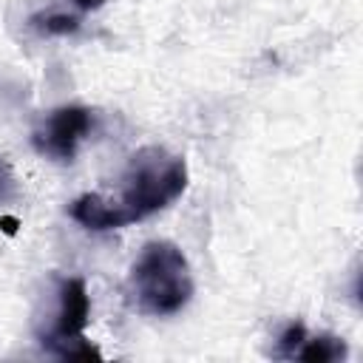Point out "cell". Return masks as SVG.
<instances>
[{
	"instance_id": "obj_1",
	"label": "cell",
	"mask_w": 363,
	"mask_h": 363,
	"mask_svg": "<svg viewBox=\"0 0 363 363\" xmlns=\"http://www.w3.org/2000/svg\"><path fill=\"white\" fill-rule=\"evenodd\" d=\"M187 187V164L182 156L164 147H142L128 159L122 173L119 199H105L99 193H85L74 199L71 218L88 230H116L142 221L170 201H176Z\"/></svg>"
},
{
	"instance_id": "obj_2",
	"label": "cell",
	"mask_w": 363,
	"mask_h": 363,
	"mask_svg": "<svg viewBox=\"0 0 363 363\" xmlns=\"http://www.w3.org/2000/svg\"><path fill=\"white\" fill-rule=\"evenodd\" d=\"M130 295L145 315H173L193 295V275L173 241H150L130 267Z\"/></svg>"
},
{
	"instance_id": "obj_3",
	"label": "cell",
	"mask_w": 363,
	"mask_h": 363,
	"mask_svg": "<svg viewBox=\"0 0 363 363\" xmlns=\"http://www.w3.org/2000/svg\"><path fill=\"white\" fill-rule=\"evenodd\" d=\"M91 318V298L82 278H60L57 281V309L45 332H40L43 349L60 357H102L96 346H91L82 335Z\"/></svg>"
},
{
	"instance_id": "obj_4",
	"label": "cell",
	"mask_w": 363,
	"mask_h": 363,
	"mask_svg": "<svg viewBox=\"0 0 363 363\" xmlns=\"http://www.w3.org/2000/svg\"><path fill=\"white\" fill-rule=\"evenodd\" d=\"M94 125V113L82 105H62L48 113V119L34 130V147L43 156H51L57 162H71L77 153V145L85 139V133Z\"/></svg>"
},
{
	"instance_id": "obj_5",
	"label": "cell",
	"mask_w": 363,
	"mask_h": 363,
	"mask_svg": "<svg viewBox=\"0 0 363 363\" xmlns=\"http://www.w3.org/2000/svg\"><path fill=\"white\" fill-rule=\"evenodd\" d=\"M346 343L335 335H306L298 340L292 360H306V363H335L346 357Z\"/></svg>"
},
{
	"instance_id": "obj_6",
	"label": "cell",
	"mask_w": 363,
	"mask_h": 363,
	"mask_svg": "<svg viewBox=\"0 0 363 363\" xmlns=\"http://www.w3.org/2000/svg\"><path fill=\"white\" fill-rule=\"evenodd\" d=\"M31 28L37 34H71L79 28V20L71 14H60V11H48V14H34L31 17Z\"/></svg>"
},
{
	"instance_id": "obj_7",
	"label": "cell",
	"mask_w": 363,
	"mask_h": 363,
	"mask_svg": "<svg viewBox=\"0 0 363 363\" xmlns=\"http://www.w3.org/2000/svg\"><path fill=\"white\" fill-rule=\"evenodd\" d=\"M14 196H17V179H14V170H11V164L0 156V204L9 201V199H14Z\"/></svg>"
},
{
	"instance_id": "obj_8",
	"label": "cell",
	"mask_w": 363,
	"mask_h": 363,
	"mask_svg": "<svg viewBox=\"0 0 363 363\" xmlns=\"http://www.w3.org/2000/svg\"><path fill=\"white\" fill-rule=\"evenodd\" d=\"M74 3H77L79 9H85V11H91V9H99L105 0H74Z\"/></svg>"
}]
</instances>
